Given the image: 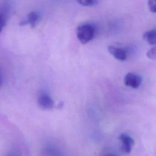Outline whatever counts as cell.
<instances>
[{"label":"cell","mask_w":156,"mask_h":156,"mask_svg":"<svg viewBox=\"0 0 156 156\" xmlns=\"http://www.w3.org/2000/svg\"><path fill=\"white\" fill-rule=\"evenodd\" d=\"M76 32L78 40L82 44H85L94 38L96 33V27L92 23H84L77 27Z\"/></svg>","instance_id":"cell-1"},{"label":"cell","mask_w":156,"mask_h":156,"mask_svg":"<svg viewBox=\"0 0 156 156\" xmlns=\"http://www.w3.org/2000/svg\"><path fill=\"white\" fill-rule=\"evenodd\" d=\"M141 77L134 73H128L124 77V83L126 86L132 88H137L141 83Z\"/></svg>","instance_id":"cell-2"},{"label":"cell","mask_w":156,"mask_h":156,"mask_svg":"<svg viewBox=\"0 0 156 156\" xmlns=\"http://www.w3.org/2000/svg\"><path fill=\"white\" fill-rule=\"evenodd\" d=\"M37 104L38 106L43 110H49L54 107V101L51 96L46 93L41 92L37 98Z\"/></svg>","instance_id":"cell-3"},{"label":"cell","mask_w":156,"mask_h":156,"mask_svg":"<svg viewBox=\"0 0 156 156\" xmlns=\"http://www.w3.org/2000/svg\"><path fill=\"white\" fill-rule=\"evenodd\" d=\"M119 139L122 144V151L126 154L130 153L134 144L133 139L128 134L124 133L120 134Z\"/></svg>","instance_id":"cell-4"},{"label":"cell","mask_w":156,"mask_h":156,"mask_svg":"<svg viewBox=\"0 0 156 156\" xmlns=\"http://www.w3.org/2000/svg\"><path fill=\"white\" fill-rule=\"evenodd\" d=\"M108 51L116 59L118 60L124 61L127 57V52L124 48L115 46H108Z\"/></svg>","instance_id":"cell-5"},{"label":"cell","mask_w":156,"mask_h":156,"mask_svg":"<svg viewBox=\"0 0 156 156\" xmlns=\"http://www.w3.org/2000/svg\"><path fill=\"white\" fill-rule=\"evenodd\" d=\"M43 156H66L65 154L57 147L49 144L42 149Z\"/></svg>","instance_id":"cell-6"},{"label":"cell","mask_w":156,"mask_h":156,"mask_svg":"<svg viewBox=\"0 0 156 156\" xmlns=\"http://www.w3.org/2000/svg\"><path fill=\"white\" fill-rule=\"evenodd\" d=\"M40 15L39 13L37 11H31L29 12L27 16V19L22 21L20 25H25L29 24L32 27H35L37 22L40 19Z\"/></svg>","instance_id":"cell-7"},{"label":"cell","mask_w":156,"mask_h":156,"mask_svg":"<svg viewBox=\"0 0 156 156\" xmlns=\"http://www.w3.org/2000/svg\"><path fill=\"white\" fill-rule=\"evenodd\" d=\"M143 38L150 44H155L156 41L155 29H150L143 34Z\"/></svg>","instance_id":"cell-8"},{"label":"cell","mask_w":156,"mask_h":156,"mask_svg":"<svg viewBox=\"0 0 156 156\" xmlns=\"http://www.w3.org/2000/svg\"><path fill=\"white\" fill-rule=\"evenodd\" d=\"M9 10H7L6 7H2L0 9V33L1 32L4 26L5 25L7 16H8Z\"/></svg>","instance_id":"cell-9"},{"label":"cell","mask_w":156,"mask_h":156,"mask_svg":"<svg viewBox=\"0 0 156 156\" xmlns=\"http://www.w3.org/2000/svg\"><path fill=\"white\" fill-rule=\"evenodd\" d=\"M78 3L85 6H92L98 3V1L96 0H80L77 1Z\"/></svg>","instance_id":"cell-10"},{"label":"cell","mask_w":156,"mask_h":156,"mask_svg":"<svg viewBox=\"0 0 156 156\" xmlns=\"http://www.w3.org/2000/svg\"><path fill=\"white\" fill-rule=\"evenodd\" d=\"M6 156H21V152L18 149L14 148V149H12L7 154Z\"/></svg>","instance_id":"cell-11"},{"label":"cell","mask_w":156,"mask_h":156,"mask_svg":"<svg viewBox=\"0 0 156 156\" xmlns=\"http://www.w3.org/2000/svg\"><path fill=\"white\" fill-rule=\"evenodd\" d=\"M147 57L151 59H155V47L151 48L146 53Z\"/></svg>","instance_id":"cell-12"},{"label":"cell","mask_w":156,"mask_h":156,"mask_svg":"<svg viewBox=\"0 0 156 156\" xmlns=\"http://www.w3.org/2000/svg\"><path fill=\"white\" fill-rule=\"evenodd\" d=\"M148 6L151 12L154 13L156 12V1L155 0H149L148 1Z\"/></svg>","instance_id":"cell-13"},{"label":"cell","mask_w":156,"mask_h":156,"mask_svg":"<svg viewBox=\"0 0 156 156\" xmlns=\"http://www.w3.org/2000/svg\"><path fill=\"white\" fill-rule=\"evenodd\" d=\"M1 84H2V77H1V75L0 74V87H1Z\"/></svg>","instance_id":"cell-14"},{"label":"cell","mask_w":156,"mask_h":156,"mask_svg":"<svg viewBox=\"0 0 156 156\" xmlns=\"http://www.w3.org/2000/svg\"><path fill=\"white\" fill-rule=\"evenodd\" d=\"M107 156H115L113 155H107Z\"/></svg>","instance_id":"cell-15"}]
</instances>
